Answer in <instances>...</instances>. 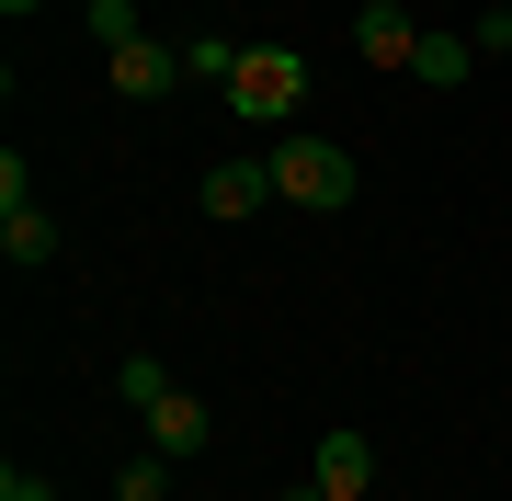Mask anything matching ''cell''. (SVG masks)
I'll use <instances>...</instances> for the list:
<instances>
[{
    "label": "cell",
    "mask_w": 512,
    "mask_h": 501,
    "mask_svg": "<svg viewBox=\"0 0 512 501\" xmlns=\"http://www.w3.org/2000/svg\"><path fill=\"white\" fill-rule=\"evenodd\" d=\"M262 160H274V194L308 205V217H342L353 205V149H330V137H308V126H285Z\"/></svg>",
    "instance_id": "1"
},
{
    "label": "cell",
    "mask_w": 512,
    "mask_h": 501,
    "mask_svg": "<svg viewBox=\"0 0 512 501\" xmlns=\"http://www.w3.org/2000/svg\"><path fill=\"white\" fill-rule=\"evenodd\" d=\"M296 103H308V57L296 46H251L228 80V114L239 126H296Z\"/></svg>",
    "instance_id": "2"
},
{
    "label": "cell",
    "mask_w": 512,
    "mask_h": 501,
    "mask_svg": "<svg viewBox=\"0 0 512 501\" xmlns=\"http://www.w3.org/2000/svg\"><path fill=\"white\" fill-rule=\"evenodd\" d=\"M183 46H160V35H137V46H114V92L126 103H160V92H183Z\"/></svg>",
    "instance_id": "3"
},
{
    "label": "cell",
    "mask_w": 512,
    "mask_h": 501,
    "mask_svg": "<svg viewBox=\"0 0 512 501\" xmlns=\"http://www.w3.org/2000/svg\"><path fill=\"white\" fill-rule=\"evenodd\" d=\"M262 205H285L274 194V160H217V171H205V217H262Z\"/></svg>",
    "instance_id": "4"
},
{
    "label": "cell",
    "mask_w": 512,
    "mask_h": 501,
    "mask_svg": "<svg viewBox=\"0 0 512 501\" xmlns=\"http://www.w3.org/2000/svg\"><path fill=\"white\" fill-rule=\"evenodd\" d=\"M353 46H365V69H410V57H421V23L399 12V0H365V12H353Z\"/></svg>",
    "instance_id": "5"
},
{
    "label": "cell",
    "mask_w": 512,
    "mask_h": 501,
    "mask_svg": "<svg viewBox=\"0 0 512 501\" xmlns=\"http://www.w3.org/2000/svg\"><path fill=\"white\" fill-rule=\"evenodd\" d=\"M308 479H319L330 501H365V490H376V445H365V433H319Z\"/></svg>",
    "instance_id": "6"
},
{
    "label": "cell",
    "mask_w": 512,
    "mask_h": 501,
    "mask_svg": "<svg viewBox=\"0 0 512 501\" xmlns=\"http://www.w3.org/2000/svg\"><path fill=\"white\" fill-rule=\"evenodd\" d=\"M137 422H148V445H160L171 467H183V456H205V433H217V422H205V399H194V388H171L160 410H137Z\"/></svg>",
    "instance_id": "7"
},
{
    "label": "cell",
    "mask_w": 512,
    "mask_h": 501,
    "mask_svg": "<svg viewBox=\"0 0 512 501\" xmlns=\"http://www.w3.org/2000/svg\"><path fill=\"white\" fill-rule=\"evenodd\" d=\"M467 69H478V46H467V35H444V23H421V57H410V80H421V92H456Z\"/></svg>",
    "instance_id": "8"
},
{
    "label": "cell",
    "mask_w": 512,
    "mask_h": 501,
    "mask_svg": "<svg viewBox=\"0 0 512 501\" xmlns=\"http://www.w3.org/2000/svg\"><path fill=\"white\" fill-rule=\"evenodd\" d=\"M0 251H12L23 274H35V262H57V217H46V205H12V217H0Z\"/></svg>",
    "instance_id": "9"
},
{
    "label": "cell",
    "mask_w": 512,
    "mask_h": 501,
    "mask_svg": "<svg viewBox=\"0 0 512 501\" xmlns=\"http://www.w3.org/2000/svg\"><path fill=\"white\" fill-rule=\"evenodd\" d=\"M114 399H126V410H160L171 399V365H160V353H126V365H114Z\"/></svg>",
    "instance_id": "10"
},
{
    "label": "cell",
    "mask_w": 512,
    "mask_h": 501,
    "mask_svg": "<svg viewBox=\"0 0 512 501\" xmlns=\"http://www.w3.org/2000/svg\"><path fill=\"white\" fill-rule=\"evenodd\" d=\"M239 57H251L239 35H194V46H183V69L205 80V92H228V80H239Z\"/></svg>",
    "instance_id": "11"
},
{
    "label": "cell",
    "mask_w": 512,
    "mask_h": 501,
    "mask_svg": "<svg viewBox=\"0 0 512 501\" xmlns=\"http://www.w3.org/2000/svg\"><path fill=\"white\" fill-rule=\"evenodd\" d=\"M114 501H171V456H160V445H137L126 467H114Z\"/></svg>",
    "instance_id": "12"
},
{
    "label": "cell",
    "mask_w": 512,
    "mask_h": 501,
    "mask_svg": "<svg viewBox=\"0 0 512 501\" xmlns=\"http://www.w3.org/2000/svg\"><path fill=\"white\" fill-rule=\"evenodd\" d=\"M148 35V23H137V0H92V46L114 57V46H137Z\"/></svg>",
    "instance_id": "13"
},
{
    "label": "cell",
    "mask_w": 512,
    "mask_h": 501,
    "mask_svg": "<svg viewBox=\"0 0 512 501\" xmlns=\"http://www.w3.org/2000/svg\"><path fill=\"white\" fill-rule=\"evenodd\" d=\"M0 501H57V479L46 467H0Z\"/></svg>",
    "instance_id": "14"
},
{
    "label": "cell",
    "mask_w": 512,
    "mask_h": 501,
    "mask_svg": "<svg viewBox=\"0 0 512 501\" xmlns=\"http://www.w3.org/2000/svg\"><path fill=\"white\" fill-rule=\"evenodd\" d=\"M285 501H330V490H319V479H285Z\"/></svg>",
    "instance_id": "15"
},
{
    "label": "cell",
    "mask_w": 512,
    "mask_h": 501,
    "mask_svg": "<svg viewBox=\"0 0 512 501\" xmlns=\"http://www.w3.org/2000/svg\"><path fill=\"white\" fill-rule=\"evenodd\" d=\"M0 12H12V23H23V12H46V0H0Z\"/></svg>",
    "instance_id": "16"
}]
</instances>
